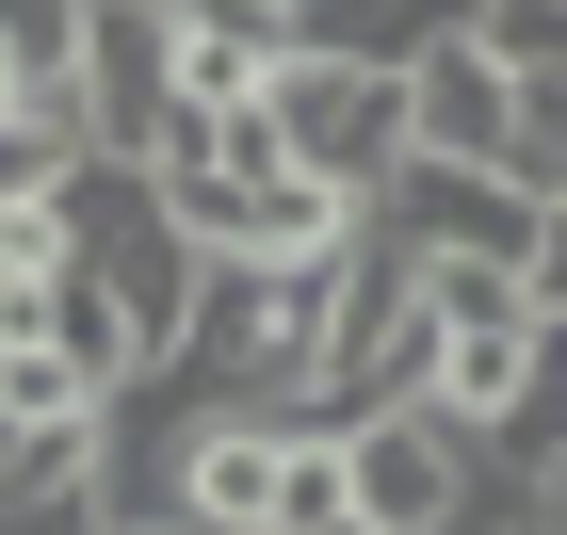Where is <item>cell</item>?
I'll list each match as a JSON object with an SVG mask.
<instances>
[{
  "label": "cell",
  "instance_id": "6da1fadb",
  "mask_svg": "<svg viewBox=\"0 0 567 535\" xmlns=\"http://www.w3.org/2000/svg\"><path fill=\"white\" fill-rule=\"evenodd\" d=\"M146 195H163V227L195 260H341L357 244V195H324L308 163H276L260 114H163Z\"/></svg>",
  "mask_w": 567,
  "mask_h": 535
},
{
  "label": "cell",
  "instance_id": "9c48e42d",
  "mask_svg": "<svg viewBox=\"0 0 567 535\" xmlns=\"http://www.w3.org/2000/svg\"><path fill=\"white\" fill-rule=\"evenodd\" d=\"M65 163H82V146H49L33 114H0V227H33L49 195H65Z\"/></svg>",
  "mask_w": 567,
  "mask_h": 535
},
{
  "label": "cell",
  "instance_id": "30bf717a",
  "mask_svg": "<svg viewBox=\"0 0 567 535\" xmlns=\"http://www.w3.org/2000/svg\"><path fill=\"white\" fill-rule=\"evenodd\" d=\"M519 292H535V325H567V195H535V227H519Z\"/></svg>",
  "mask_w": 567,
  "mask_h": 535
},
{
  "label": "cell",
  "instance_id": "8fae6325",
  "mask_svg": "<svg viewBox=\"0 0 567 535\" xmlns=\"http://www.w3.org/2000/svg\"><path fill=\"white\" fill-rule=\"evenodd\" d=\"M519 535H567V439H551V454L519 471Z\"/></svg>",
  "mask_w": 567,
  "mask_h": 535
},
{
  "label": "cell",
  "instance_id": "7a4b0ae2",
  "mask_svg": "<svg viewBox=\"0 0 567 535\" xmlns=\"http://www.w3.org/2000/svg\"><path fill=\"white\" fill-rule=\"evenodd\" d=\"M260 131H276V163H308L324 195H357V212H373V178L405 163V65H357V49H276Z\"/></svg>",
  "mask_w": 567,
  "mask_h": 535
},
{
  "label": "cell",
  "instance_id": "3957f363",
  "mask_svg": "<svg viewBox=\"0 0 567 535\" xmlns=\"http://www.w3.org/2000/svg\"><path fill=\"white\" fill-rule=\"evenodd\" d=\"M422 357H437L422 260L357 212V244L324 260V422H357V405H422Z\"/></svg>",
  "mask_w": 567,
  "mask_h": 535
},
{
  "label": "cell",
  "instance_id": "5b68a950",
  "mask_svg": "<svg viewBox=\"0 0 567 535\" xmlns=\"http://www.w3.org/2000/svg\"><path fill=\"white\" fill-rule=\"evenodd\" d=\"M82 114H97V163H146L163 146V0H82Z\"/></svg>",
  "mask_w": 567,
  "mask_h": 535
},
{
  "label": "cell",
  "instance_id": "ba28073f",
  "mask_svg": "<svg viewBox=\"0 0 567 535\" xmlns=\"http://www.w3.org/2000/svg\"><path fill=\"white\" fill-rule=\"evenodd\" d=\"M82 422H114V390H97L65 341L0 325V439H82Z\"/></svg>",
  "mask_w": 567,
  "mask_h": 535
},
{
  "label": "cell",
  "instance_id": "4fadbf2b",
  "mask_svg": "<svg viewBox=\"0 0 567 535\" xmlns=\"http://www.w3.org/2000/svg\"><path fill=\"white\" fill-rule=\"evenodd\" d=\"M97 535H195V519H178V503H131V519H97Z\"/></svg>",
  "mask_w": 567,
  "mask_h": 535
},
{
  "label": "cell",
  "instance_id": "5bb4252c",
  "mask_svg": "<svg viewBox=\"0 0 567 535\" xmlns=\"http://www.w3.org/2000/svg\"><path fill=\"white\" fill-rule=\"evenodd\" d=\"M227 17H276V33H292V0H227Z\"/></svg>",
  "mask_w": 567,
  "mask_h": 535
},
{
  "label": "cell",
  "instance_id": "9a60e30c",
  "mask_svg": "<svg viewBox=\"0 0 567 535\" xmlns=\"http://www.w3.org/2000/svg\"><path fill=\"white\" fill-rule=\"evenodd\" d=\"M0 114H17V33H0Z\"/></svg>",
  "mask_w": 567,
  "mask_h": 535
},
{
  "label": "cell",
  "instance_id": "52a82bcc",
  "mask_svg": "<svg viewBox=\"0 0 567 535\" xmlns=\"http://www.w3.org/2000/svg\"><path fill=\"white\" fill-rule=\"evenodd\" d=\"M276 17H227V0H163V97L178 114H260V82H276Z\"/></svg>",
  "mask_w": 567,
  "mask_h": 535
},
{
  "label": "cell",
  "instance_id": "8992f818",
  "mask_svg": "<svg viewBox=\"0 0 567 535\" xmlns=\"http://www.w3.org/2000/svg\"><path fill=\"white\" fill-rule=\"evenodd\" d=\"M503 114H519V82L437 17V33L405 49V146H422V163H503Z\"/></svg>",
  "mask_w": 567,
  "mask_h": 535
},
{
  "label": "cell",
  "instance_id": "277c9868",
  "mask_svg": "<svg viewBox=\"0 0 567 535\" xmlns=\"http://www.w3.org/2000/svg\"><path fill=\"white\" fill-rule=\"evenodd\" d=\"M292 439H308V422H260V405H178L146 503H178L195 535H276V519H292Z\"/></svg>",
  "mask_w": 567,
  "mask_h": 535
},
{
  "label": "cell",
  "instance_id": "7c38bea8",
  "mask_svg": "<svg viewBox=\"0 0 567 535\" xmlns=\"http://www.w3.org/2000/svg\"><path fill=\"white\" fill-rule=\"evenodd\" d=\"M292 535H390V519H357V503H308V519Z\"/></svg>",
  "mask_w": 567,
  "mask_h": 535
}]
</instances>
